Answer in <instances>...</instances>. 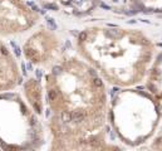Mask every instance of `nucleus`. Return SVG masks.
<instances>
[{
  "label": "nucleus",
  "mask_w": 162,
  "mask_h": 151,
  "mask_svg": "<svg viewBox=\"0 0 162 151\" xmlns=\"http://www.w3.org/2000/svg\"><path fill=\"white\" fill-rule=\"evenodd\" d=\"M21 83L19 68L10 49L0 40V92L8 91Z\"/></svg>",
  "instance_id": "obj_3"
},
{
  "label": "nucleus",
  "mask_w": 162,
  "mask_h": 151,
  "mask_svg": "<svg viewBox=\"0 0 162 151\" xmlns=\"http://www.w3.org/2000/svg\"><path fill=\"white\" fill-rule=\"evenodd\" d=\"M158 59H162V54H161V56H160V57H158Z\"/></svg>",
  "instance_id": "obj_13"
},
{
  "label": "nucleus",
  "mask_w": 162,
  "mask_h": 151,
  "mask_svg": "<svg viewBox=\"0 0 162 151\" xmlns=\"http://www.w3.org/2000/svg\"><path fill=\"white\" fill-rule=\"evenodd\" d=\"M60 121L63 122V125H68L72 121V113L68 111H62L60 112Z\"/></svg>",
  "instance_id": "obj_5"
},
{
  "label": "nucleus",
  "mask_w": 162,
  "mask_h": 151,
  "mask_svg": "<svg viewBox=\"0 0 162 151\" xmlns=\"http://www.w3.org/2000/svg\"><path fill=\"white\" fill-rule=\"evenodd\" d=\"M139 20H141L142 23H146V24H148V23H150V21H148V20H146V19H139Z\"/></svg>",
  "instance_id": "obj_11"
},
{
  "label": "nucleus",
  "mask_w": 162,
  "mask_h": 151,
  "mask_svg": "<svg viewBox=\"0 0 162 151\" xmlns=\"http://www.w3.org/2000/svg\"><path fill=\"white\" fill-rule=\"evenodd\" d=\"M40 78L30 79L25 84V94L29 101V103L33 107V110L36 113L43 112V106H42V94H40Z\"/></svg>",
  "instance_id": "obj_4"
},
{
  "label": "nucleus",
  "mask_w": 162,
  "mask_h": 151,
  "mask_svg": "<svg viewBox=\"0 0 162 151\" xmlns=\"http://www.w3.org/2000/svg\"><path fill=\"white\" fill-rule=\"evenodd\" d=\"M36 13L21 0H0V34L27 30L36 20Z\"/></svg>",
  "instance_id": "obj_2"
},
{
  "label": "nucleus",
  "mask_w": 162,
  "mask_h": 151,
  "mask_svg": "<svg viewBox=\"0 0 162 151\" xmlns=\"http://www.w3.org/2000/svg\"><path fill=\"white\" fill-rule=\"evenodd\" d=\"M108 34H109V35H112V37H115V35L118 34V32H117L116 29H109V30H108Z\"/></svg>",
  "instance_id": "obj_9"
},
{
  "label": "nucleus",
  "mask_w": 162,
  "mask_h": 151,
  "mask_svg": "<svg viewBox=\"0 0 162 151\" xmlns=\"http://www.w3.org/2000/svg\"><path fill=\"white\" fill-rule=\"evenodd\" d=\"M78 39H79V40H86V39H87V33H84V32L79 33V35H78Z\"/></svg>",
  "instance_id": "obj_8"
},
{
  "label": "nucleus",
  "mask_w": 162,
  "mask_h": 151,
  "mask_svg": "<svg viewBox=\"0 0 162 151\" xmlns=\"http://www.w3.org/2000/svg\"><path fill=\"white\" fill-rule=\"evenodd\" d=\"M40 141L35 116L16 94H0V147L32 149Z\"/></svg>",
  "instance_id": "obj_1"
},
{
  "label": "nucleus",
  "mask_w": 162,
  "mask_h": 151,
  "mask_svg": "<svg viewBox=\"0 0 162 151\" xmlns=\"http://www.w3.org/2000/svg\"><path fill=\"white\" fill-rule=\"evenodd\" d=\"M93 82H94V84L97 87H102V81L98 78V77H94V79H93Z\"/></svg>",
  "instance_id": "obj_7"
},
{
  "label": "nucleus",
  "mask_w": 162,
  "mask_h": 151,
  "mask_svg": "<svg viewBox=\"0 0 162 151\" xmlns=\"http://www.w3.org/2000/svg\"><path fill=\"white\" fill-rule=\"evenodd\" d=\"M128 23H131V24H136L137 21H136V20H128Z\"/></svg>",
  "instance_id": "obj_12"
},
{
  "label": "nucleus",
  "mask_w": 162,
  "mask_h": 151,
  "mask_svg": "<svg viewBox=\"0 0 162 151\" xmlns=\"http://www.w3.org/2000/svg\"><path fill=\"white\" fill-rule=\"evenodd\" d=\"M84 118V113L83 112H79V111H75L72 113V121L73 122H79V121H83Z\"/></svg>",
  "instance_id": "obj_6"
},
{
  "label": "nucleus",
  "mask_w": 162,
  "mask_h": 151,
  "mask_svg": "<svg viewBox=\"0 0 162 151\" xmlns=\"http://www.w3.org/2000/svg\"><path fill=\"white\" fill-rule=\"evenodd\" d=\"M148 88H150V90H152V92H156V91H157V90H156V87H154L152 83H150V84H148Z\"/></svg>",
  "instance_id": "obj_10"
}]
</instances>
